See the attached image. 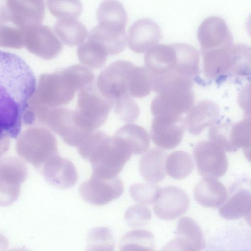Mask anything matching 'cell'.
I'll list each match as a JSON object with an SVG mask.
<instances>
[{
    "instance_id": "29",
    "label": "cell",
    "mask_w": 251,
    "mask_h": 251,
    "mask_svg": "<svg viewBox=\"0 0 251 251\" xmlns=\"http://www.w3.org/2000/svg\"><path fill=\"white\" fill-rule=\"evenodd\" d=\"M79 61L92 68H100L105 63L108 54L104 48L96 41L88 38L77 50Z\"/></svg>"
},
{
    "instance_id": "24",
    "label": "cell",
    "mask_w": 251,
    "mask_h": 251,
    "mask_svg": "<svg viewBox=\"0 0 251 251\" xmlns=\"http://www.w3.org/2000/svg\"><path fill=\"white\" fill-rule=\"evenodd\" d=\"M100 44L108 55H115L126 47L127 36L126 30H119L98 24L93 28L88 37Z\"/></svg>"
},
{
    "instance_id": "27",
    "label": "cell",
    "mask_w": 251,
    "mask_h": 251,
    "mask_svg": "<svg viewBox=\"0 0 251 251\" xmlns=\"http://www.w3.org/2000/svg\"><path fill=\"white\" fill-rule=\"evenodd\" d=\"M99 24L126 30L128 17L126 10L117 0H105L96 12Z\"/></svg>"
},
{
    "instance_id": "12",
    "label": "cell",
    "mask_w": 251,
    "mask_h": 251,
    "mask_svg": "<svg viewBox=\"0 0 251 251\" xmlns=\"http://www.w3.org/2000/svg\"><path fill=\"white\" fill-rule=\"evenodd\" d=\"M24 45L29 51L45 59L55 58L63 49L62 43L52 30L41 24L25 29Z\"/></svg>"
},
{
    "instance_id": "19",
    "label": "cell",
    "mask_w": 251,
    "mask_h": 251,
    "mask_svg": "<svg viewBox=\"0 0 251 251\" xmlns=\"http://www.w3.org/2000/svg\"><path fill=\"white\" fill-rule=\"evenodd\" d=\"M46 180L59 189L73 187L77 182L78 175L74 164L67 158L56 154L48 159L42 166Z\"/></svg>"
},
{
    "instance_id": "35",
    "label": "cell",
    "mask_w": 251,
    "mask_h": 251,
    "mask_svg": "<svg viewBox=\"0 0 251 251\" xmlns=\"http://www.w3.org/2000/svg\"><path fill=\"white\" fill-rule=\"evenodd\" d=\"M147 70L145 67L134 66L129 75L128 92L136 98H143L149 95L151 91Z\"/></svg>"
},
{
    "instance_id": "30",
    "label": "cell",
    "mask_w": 251,
    "mask_h": 251,
    "mask_svg": "<svg viewBox=\"0 0 251 251\" xmlns=\"http://www.w3.org/2000/svg\"><path fill=\"white\" fill-rule=\"evenodd\" d=\"M166 173L173 178L181 180L187 177L193 169L190 155L183 151H176L167 156L165 162Z\"/></svg>"
},
{
    "instance_id": "32",
    "label": "cell",
    "mask_w": 251,
    "mask_h": 251,
    "mask_svg": "<svg viewBox=\"0 0 251 251\" xmlns=\"http://www.w3.org/2000/svg\"><path fill=\"white\" fill-rule=\"evenodd\" d=\"M25 29L9 17L0 15V47L21 48L24 45Z\"/></svg>"
},
{
    "instance_id": "21",
    "label": "cell",
    "mask_w": 251,
    "mask_h": 251,
    "mask_svg": "<svg viewBox=\"0 0 251 251\" xmlns=\"http://www.w3.org/2000/svg\"><path fill=\"white\" fill-rule=\"evenodd\" d=\"M218 105L210 100H203L192 107L184 119L186 127L193 135L201 133L215 124L220 112Z\"/></svg>"
},
{
    "instance_id": "31",
    "label": "cell",
    "mask_w": 251,
    "mask_h": 251,
    "mask_svg": "<svg viewBox=\"0 0 251 251\" xmlns=\"http://www.w3.org/2000/svg\"><path fill=\"white\" fill-rule=\"evenodd\" d=\"M119 248L121 251H153L154 235L145 230L130 231L121 238Z\"/></svg>"
},
{
    "instance_id": "22",
    "label": "cell",
    "mask_w": 251,
    "mask_h": 251,
    "mask_svg": "<svg viewBox=\"0 0 251 251\" xmlns=\"http://www.w3.org/2000/svg\"><path fill=\"white\" fill-rule=\"evenodd\" d=\"M193 192L195 200L200 205L208 208L222 206L228 197L225 186L214 179L203 178L196 185Z\"/></svg>"
},
{
    "instance_id": "18",
    "label": "cell",
    "mask_w": 251,
    "mask_h": 251,
    "mask_svg": "<svg viewBox=\"0 0 251 251\" xmlns=\"http://www.w3.org/2000/svg\"><path fill=\"white\" fill-rule=\"evenodd\" d=\"M205 247L201 228L191 218L183 217L178 221L175 238L165 246L163 250H202Z\"/></svg>"
},
{
    "instance_id": "43",
    "label": "cell",
    "mask_w": 251,
    "mask_h": 251,
    "mask_svg": "<svg viewBox=\"0 0 251 251\" xmlns=\"http://www.w3.org/2000/svg\"><path fill=\"white\" fill-rule=\"evenodd\" d=\"M8 246V241L5 236L0 234V250H5Z\"/></svg>"
},
{
    "instance_id": "39",
    "label": "cell",
    "mask_w": 251,
    "mask_h": 251,
    "mask_svg": "<svg viewBox=\"0 0 251 251\" xmlns=\"http://www.w3.org/2000/svg\"><path fill=\"white\" fill-rule=\"evenodd\" d=\"M113 107L117 115L125 122H133L139 115V107L129 94L116 99Z\"/></svg>"
},
{
    "instance_id": "8",
    "label": "cell",
    "mask_w": 251,
    "mask_h": 251,
    "mask_svg": "<svg viewBox=\"0 0 251 251\" xmlns=\"http://www.w3.org/2000/svg\"><path fill=\"white\" fill-rule=\"evenodd\" d=\"M42 122L47 124L65 143L72 147H78L91 133L79 125L75 110L64 107L49 109Z\"/></svg>"
},
{
    "instance_id": "36",
    "label": "cell",
    "mask_w": 251,
    "mask_h": 251,
    "mask_svg": "<svg viewBox=\"0 0 251 251\" xmlns=\"http://www.w3.org/2000/svg\"><path fill=\"white\" fill-rule=\"evenodd\" d=\"M47 5L50 13L58 19H77L83 10L79 0H48Z\"/></svg>"
},
{
    "instance_id": "10",
    "label": "cell",
    "mask_w": 251,
    "mask_h": 251,
    "mask_svg": "<svg viewBox=\"0 0 251 251\" xmlns=\"http://www.w3.org/2000/svg\"><path fill=\"white\" fill-rule=\"evenodd\" d=\"M134 66L128 61L118 60L107 67L98 75L96 87L112 104L116 99L129 94V75Z\"/></svg>"
},
{
    "instance_id": "45",
    "label": "cell",
    "mask_w": 251,
    "mask_h": 251,
    "mask_svg": "<svg viewBox=\"0 0 251 251\" xmlns=\"http://www.w3.org/2000/svg\"></svg>"
},
{
    "instance_id": "28",
    "label": "cell",
    "mask_w": 251,
    "mask_h": 251,
    "mask_svg": "<svg viewBox=\"0 0 251 251\" xmlns=\"http://www.w3.org/2000/svg\"><path fill=\"white\" fill-rule=\"evenodd\" d=\"M115 135L125 142L132 154H143L147 151L150 146V138L147 131L136 124L125 125L116 131Z\"/></svg>"
},
{
    "instance_id": "3",
    "label": "cell",
    "mask_w": 251,
    "mask_h": 251,
    "mask_svg": "<svg viewBox=\"0 0 251 251\" xmlns=\"http://www.w3.org/2000/svg\"><path fill=\"white\" fill-rule=\"evenodd\" d=\"M78 149L82 158L91 163L92 175L102 178L116 177L132 155L123 140L100 131L91 132Z\"/></svg>"
},
{
    "instance_id": "38",
    "label": "cell",
    "mask_w": 251,
    "mask_h": 251,
    "mask_svg": "<svg viewBox=\"0 0 251 251\" xmlns=\"http://www.w3.org/2000/svg\"><path fill=\"white\" fill-rule=\"evenodd\" d=\"M114 238L110 230L106 227H98L90 231L87 248L91 251H112L114 247Z\"/></svg>"
},
{
    "instance_id": "2",
    "label": "cell",
    "mask_w": 251,
    "mask_h": 251,
    "mask_svg": "<svg viewBox=\"0 0 251 251\" xmlns=\"http://www.w3.org/2000/svg\"><path fill=\"white\" fill-rule=\"evenodd\" d=\"M144 67L151 90L159 93L171 86L193 84L199 74V55L191 45L181 43L157 45L146 52Z\"/></svg>"
},
{
    "instance_id": "42",
    "label": "cell",
    "mask_w": 251,
    "mask_h": 251,
    "mask_svg": "<svg viewBox=\"0 0 251 251\" xmlns=\"http://www.w3.org/2000/svg\"><path fill=\"white\" fill-rule=\"evenodd\" d=\"M9 142L8 138L0 139V159L5 154L8 150Z\"/></svg>"
},
{
    "instance_id": "16",
    "label": "cell",
    "mask_w": 251,
    "mask_h": 251,
    "mask_svg": "<svg viewBox=\"0 0 251 251\" xmlns=\"http://www.w3.org/2000/svg\"><path fill=\"white\" fill-rule=\"evenodd\" d=\"M197 38L201 51L233 44L232 34L226 23L218 16L209 17L201 23L198 30Z\"/></svg>"
},
{
    "instance_id": "44",
    "label": "cell",
    "mask_w": 251,
    "mask_h": 251,
    "mask_svg": "<svg viewBox=\"0 0 251 251\" xmlns=\"http://www.w3.org/2000/svg\"><path fill=\"white\" fill-rule=\"evenodd\" d=\"M7 0H0V15H2L5 9Z\"/></svg>"
},
{
    "instance_id": "13",
    "label": "cell",
    "mask_w": 251,
    "mask_h": 251,
    "mask_svg": "<svg viewBox=\"0 0 251 251\" xmlns=\"http://www.w3.org/2000/svg\"><path fill=\"white\" fill-rule=\"evenodd\" d=\"M123 184L118 177L102 178L92 175L79 186L82 198L96 206L107 204L119 198L123 192Z\"/></svg>"
},
{
    "instance_id": "26",
    "label": "cell",
    "mask_w": 251,
    "mask_h": 251,
    "mask_svg": "<svg viewBox=\"0 0 251 251\" xmlns=\"http://www.w3.org/2000/svg\"><path fill=\"white\" fill-rule=\"evenodd\" d=\"M54 30L62 42L70 47L80 45L88 35L86 27L76 19H59Z\"/></svg>"
},
{
    "instance_id": "15",
    "label": "cell",
    "mask_w": 251,
    "mask_h": 251,
    "mask_svg": "<svg viewBox=\"0 0 251 251\" xmlns=\"http://www.w3.org/2000/svg\"><path fill=\"white\" fill-rule=\"evenodd\" d=\"M190 200L184 190L174 186L161 188L154 203L155 214L163 220H174L183 215L188 209Z\"/></svg>"
},
{
    "instance_id": "33",
    "label": "cell",
    "mask_w": 251,
    "mask_h": 251,
    "mask_svg": "<svg viewBox=\"0 0 251 251\" xmlns=\"http://www.w3.org/2000/svg\"><path fill=\"white\" fill-rule=\"evenodd\" d=\"M28 174L26 165L20 159L10 157L0 161V177L12 184L20 186Z\"/></svg>"
},
{
    "instance_id": "40",
    "label": "cell",
    "mask_w": 251,
    "mask_h": 251,
    "mask_svg": "<svg viewBox=\"0 0 251 251\" xmlns=\"http://www.w3.org/2000/svg\"><path fill=\"white\" fill-rule=\"evenodd\" d=\"M152 215L146 205L138 204L131 206L126 211L125 219L129 226L139 228L146 226L150 222Z\"/></svg>"
},
{
    "instance_id": "11",
    "label": "cell",
    "mask_w": 251,
    "mask_h": 251,
    "mask_svg": "<svg viewBox=\"0 0 251 251\" xmlns=\"http://www.w3.org/2000/svg\"><path fill=\"white\" fill-rule=\"evenodd\" d=\"M193 153L198 171L203 178L217 179L227 170L228 163L225 151L213 142H198Z\"/></svg>"
},
{
    "instance_id": "34",
    "label": "cell",
    "mask_w": 251,
    "mask_h": 251,
    "mask_svg": "<svg viewBox=\"0 0 251 251\" xmlns=\"http://www.w3.org/2000/svg\"><path fill=\"white\" fill-rule=\"evenodd\" d=\"M230 139L233 152L242 147L247 157L250 158L251 120L246 118L236 123H232Z\"/></svg>"
},
{
    "instance_id": "9",
    "label": "cell",
    "mask_w": 251,
    "mask_h": 251,
    "mask_svg": "<svg viewBox=\"0 0 251 251\" xmlns=\"http://www.w3.org/2000/svg\"><path fill=\"white\" fill-rule=\"evenodd\" d=\"M191 85L172 86L158 93L151 104V111L154 116H182L194 104V94Z\"/></svg>"
},
{
    "instance_id": "4",
    "label": "cell",
    "mask_w": 251,
    "mask_h": 251,
    "mask_svg": "<svg viewBox=\"0 0 251 251\" xmlns=\"http://www.w3.org/2000/svg\"><path fill=\"white\" fill-rule=\"evenodd\" d=\"M93 72L81 65H75L51 74H44L38 86L40 104L49 108L69 104L76 92L91 85Z\"/></svg>"
},
{
    "instance_id": "23",
    "label": "cell",
    "mask_w": 251,
    "mask_h": 251,
    "mask_svg": "<svg viewBox=\"0 0 251 251\" xmlns=\"http://www.w3.org/2000/svg\"><path fill=\"white\" fill-rule=\"evenodd\" d=\"M167 152L162 148H151L140 158L139 170L143 178L147 182L157 183L166 175L165 162Z\"/></svg>"
},
{
    "instance_id": "20",
    "label": "cell",
    "mask_w": 251,
    "mask_h": 251,
    "mask_svg": "<svg viewBox=\"0 0 251 251\" xmlns=\"http://www.w3.org/2000/svg\"><path fill=\"white\" fill-rule=\"evenodd\" d=\"M161 36V30L156 23L148 18L141 19L129 29L128 46L137 53H144L157 45Z\"/></svg>"
},
{
    "instance_id": "37",
    "label": "cell",
    "mask_w": 251,
    "mask_h": 251,
    "mask_svg": "<svg viewBox=\"0 0 251 251\" xmlns=\"http://www.w3.org/2000/svg\"><path fill=\"white\" fill-rule=\"evenodd\" d=\"M161 188L155 183H136L129 188L132 199L138 204L149 205L156 201Z\"/></svg>"
},
{
    "instance_id": "25",
    "label": "cell",
    "mask_w": 251,
    "mask_h": 251,
    "mask_svg": "<svg viewBox=\"0 0 251 251\" xmlns=\"http://www.w3.org/2000/svg\"><path fill=\"white\" fill-rule=\"evenodd\" d=\"M251 193L246 189H241L221 206L218 212L220 216L227 220H237L244 217L250 223Z\"/></svg>"
},
{
    "instance_id": "6",
    "label": "cell",
    "mask_w": 251,
    "mask_h": 251,
    "mask_svg": "<svg viewBox=\"0 0 251 251\" xmlns=\"http://www.w3.org/2000/svg\"><path fill=\"white\" fill-rule=\"evenodd\" d=\"M112 107L97 87L90 85L79 91L76 117L82 127L92 132L105 122Z\"/></svg>"
},
{
    "instance_id": "41",
    "label": "cell",
    "mask_w": 251,
    "mask_h": 251,
    "mask_svg": "<svg viewBox=\"0 0 251 251\" xmlns=\"http://www.w3.org/2000/svg\"><path fill=\"white\" fill-rule=\"evenodd\" d=\"M20 186L13 184L0 177V206H8L18 199Z\"/></svg>"
},
{
    "instance_id": "1",
    "label": "cell",
    "mask_w": 251,
    "mask_h": 251,
    "mask_svg": "<svg viewBox=\"0 0 251 251\" xmlns=\"http://www.w3.org/2000/svg\"><path fill=\"white\" fill-rule=\"evenodd\" d=\"M36 91L29 65L19 56L0 50V139L19 136Z\"/></svg>"
},
{
    "instance_id": "5",
    "label": "cell",
    "mask_w": 251,
    "mask_h": 251,
    "mask_svg": "<svg viewBox=\"0 0 251 251\" xmlns=\"http://www.w3.org/2000/svg\"><path fill=\"white\" fill-rule=\"evenodd\" d=\"M205 77L221 83L228 76L244 77L250 74L251 49L234 44L201 51Z\"/></svg>"
},
{
    "instance_id": "17",
    "label": "cell",
    "mask_w": 251,
    "mask_h": 251,
    "mask_svg": "<svg viewBox=\"0 0 251 251\" xmlns=\"http://www.w3.org/2000/svg\"><path fill=\"white\" fill-rule=\"evenodd\" d=\"M45 7L41 0H7L5 10L1 15L7 16L22 28L41 24L45 17Z\"/></svg>"
},
{
    "instance_id": "7",
    "label": "cell",
    "mask_w": 251,
    "mask_h": 251,
    "mask_svg": "<svg viewBox=\"0 0 251 251\" xmlns=\"http://www.w3.org/2000/svg\"><path fill=\"white\" fill-rule=\"evenodd\" d=\"M17 151L25 161L40 168L50 158L58 154L57 142L50 131L41 129L21 137L18 141Z\"/></svg>"
},
{
    "instance_id": "14",
    "label": "cell",
    "mask_w": 251,
    "mask_h": 251,
    "mask_svg": "<svg viewBox=\"0 0 251 251\" xmlns=\"http://www.w3.org/2000/svg\"><path fill=\"white\" fill-rule=\"evenodd\" d=\"M185 128L182 116L156 115L151 126V138L159 148L171 149L180 143Z\"/></svg>"
}]
</instances>
